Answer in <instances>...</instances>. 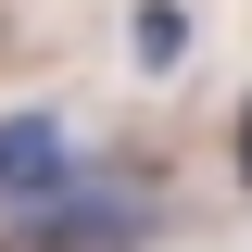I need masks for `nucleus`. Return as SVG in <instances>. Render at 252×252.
Here are the masks:
<instances>
[{
  "label": "nucleus",
  "instance_id": "1",
  "mask_svg": "<svg viewBox=\"0 0 252 252\" xmlns=\"http://www.w3.org/2000/svg\"><path fill=\"white\" fill-rule=\"evenodd\" d=\"M152 189H114V177H89V189H63V202H38V215H0V252H152Z\"/></svg>",
  "mask_w": 252,
  "mask_h": 252
},
{
  "label": "nucleus",
  "instance_id": "2",
  "mask_svg": "<svg viewBox=\"0 0 252 252\" xmlns=\"http://www.w3.org/2000/svg\"><path fill=\"white\" fill-rule=\"evenodd\" d=\"M76 189V139H63V114H0V215H38V202H63Z\"/></svg>",
  "mask_w": 252,
  "mask_h": 252
},
{
  "label": "nucleus",
  "instance_id": "3",
  "mask_svg": "<svg viewBox=\"0 0 252 252\" xmlns=\"http://www.w3.org/2000/svg\"><path fill=\"white\" fill-rule=\"evenodd\" d=\"M126 38H139V63L164 76V63L189 51V13H177V0H139V13H126Z\"/></svg>",
  "mask_w": 252,
  "mask_h": 252
},
{
  "label": "nucleus",
  "instance_id": "4",
  "mask_svg": "<svg viewBox=\"0 0 252 252\" xmlns=\"http://www.w3.org/2000/svg\"><path fill=\"white\" fill-rule=\"evenodd\" d=\"M240 189H252V114H240Z\"/></svg>",
  "mask_w": 252,
  "mask_h": 252
}]
</instances>
